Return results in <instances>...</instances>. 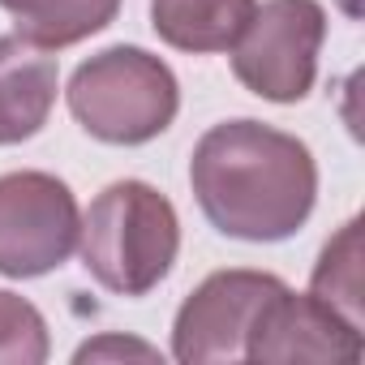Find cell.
Segmentation results:
<instances>
[{"instance_id":"6da1fadb","label":"cell","mask_w":365,"mask_h":365,"mask_svg":"<svg viewBox=\"0 0 365 365\" xmlns=\"http://www.w3.org/2000/svg\"><path fill=\"white\" fill-rule=\"evenodd\" d=\"M190 185L224 237L271 245L305 228L318 202V163L309 146L262 120L211 125L190 159Z\"/></svg>"},{"instance_id":"7a4b0ae2","label":"cell","mask_w":365,"mask_h":365,"mask_svg":"<svg viewBox=\"0 0 365 365\" xmlns=\"http://www.w3.org/2000/svg\"><path fill=\"white\" fill-rule=\"evenodd\" d=\"M78 254L99 288L146 297L168 279L180 254L176 207L146 180H112L82 215Z\"/></svg>"},{"instance_id":"3957f363","label":"cell","mask_w":365,"mask_h":365,"mask_svg":"<svg viewBox=\"0 0 365 365\" xmlns=\"http://www.w3.org/2000/svg\"><path fill=\"white\" fill-rule=\"evenodd\" d=\"M73 120L108 146H142L180 112L176 73L146 48H103L82 61L65 86Z\"/></svg>"},{"instance_id":"277c9868","label":"cell","mask_w":365,"mask_h":365,"mask_svg":"<svg viewBox=\"0 0 365 365\" xmlns=\"http://www.w3.org/2000/svg\"><path fill=\"white\" fill-rule=\"evenodd\" d=\"M327 9L318 0H267L232 43V73L271 103H301L318 78Z\"/></svg>"},{"instance_id":"5b68a950","label":"cell","mask_w":365,"mask_h":365,"mask_svg":"<svg viewBox=\"0 0 365 365\" xmlns=\"http://www.w3.org/2000/svg\"><path fill=\"white\" fill-rule=\"evenodd\" d=\"M82 211L73 190L52 172L0 176V275L39 279L78 250Z\"/></svg>"},{"instance_id":"8992f818","label":"cell","mask_w":365,"mask_h":365,"mask_svg":"<svg viewBox=\"0 0 365 365\" xmlns=\"http://www.w3.org/2000/svg\"><path fill=\"white\" fill-rule=\"evenodd\" d=\"M284 288L279 275L267 271H215L207 275L176 309L172 322V356L180 365H220L245 361L250 331L262 305Z\"/></svg>"},{"instance_id":"52a82bcc","label":"cell","mask_w":365,"mask_h":365,"mask_svg":"<svg viewBox=\"0 0 365 365\" xmlns=\"http://www.w3.org/2000/svg\"><path fill=\"white\" fill-rule=\"evenodd\" d=\"M361 327L322 305L309 292H292L288 284L262 305L245 361H356Z\"/></svg>"},{"instance_id":"ba28073f","label":"cell","mask_w":365,"mask_h":365,"mask_svg":"<svg viewBox=\"0 0 365 365\" xmlns=\"http://www.w3.org/2000/svg\"><path fill=\"white\" fill-rule=\"evenodd\" d=\"M56 86V56L22 35H0V146H18L48 125Z\"/></svg>"},{"instance_id":"9c48e42d","label":"cell","mask_w":365,"mask_h":365,"mask_svg":"<svg viewBox=\"0 0 365 365\" xmlns=\"http://www.w3.org/2000/svg\"><path fill=\"white\" fill-rule=\"evenodd\" d=\"M258 0H150V26L176 52H232Z\"/></svg>"},{"instance_id":"30bf717a","label":"cell","mask_w":365,"mask_h":365,"mask_svg":"<svg viewBox=\"0 0 365 365\" xmlns=\"http://www.w3.org/2000/svg\"><path fill=\"white\" fill-rule=\"evenodd\" d=\"M0 9L14 18V31L26 43L61 52L108 31L120 14V0H0Z\"/></svg>"},{"instance_id":"8fae6325","label":"cell","mask_w":365,"mask_h":365,"mask_svg":"<svg viewBox=\"0 0 365 365\" xmlns=\"http://www.w3.org/2000/svg\"><path fill=\"white\" fill-rule=\"evenodd\" d=\"M309 297L361 327V220H348L339 237L327 241L309 279Z\"/></svg>"},{"instance_id":"7c38bea8","label":"cell","mask_w":365,"mask_h":365,"mask_svg":"<svg viewBox=\"0 0 365 365\" xmlns=\"http://www.w3.org/2000/svg\"><path fill=\"white\" fill-rule=\"evenodd\" d=\"M48 352L52 344L43 314L26 297L0 288V365H43Z\"/></svg>"},{"instance_id":"4fadbf2b","label":"cell","mask_w":365,"mask_h":365,"mask_svg":"<svg viewBox=\"0 0 365 365\" xmlns=\"http://www.w3.org/2000/svg\"><path fill=\"white\" fill-rule=\"evenodd\" d=\"M142 356V361H159V352L150 344H138V339H95V344H82L73 361H99V356Z\"/></svg>"}]
</instances>
